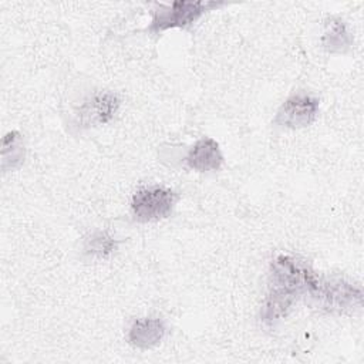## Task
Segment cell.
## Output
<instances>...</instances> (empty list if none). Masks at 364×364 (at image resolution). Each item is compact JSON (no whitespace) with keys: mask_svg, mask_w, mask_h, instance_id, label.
<instances>
[{"mask_svg":"<svg viewBox=\"0 0 364 364\" xmlns=\"http://www.w3.org/2000/svg\"><path fill=\"white\" fill-rule=\"evenodd\" d=\"M310 303L328 313H343L361 307L363 289L343 277H318L314 287L306 294Z\"/></svg>","mask_w":364,"mask_h":364,"instance_id":"6da1fadb","label":"cell"},{"mask_svg":"<svg viewBox=\"0 0 364 364\" xmlns=\"http://www.w3.org/2000/svg\"><path fill=\"white\" fill-rule=\"evenodd\" d=\"M215 1H171L154 3L149 33H162L169 28H185L198 21L205 13L222 7Z\"/></svg>","mask_w":364,"mask_h":364,"instance_id":"7a4b0ae2","label":"cell"},{"mask_svg":"<svg viewBox=\"0 0 364 364\" xmlns=\"http://www.w3.org/2000/svg\"><path fill=\"white\" fill-rule=\"evenodd\" d=\"M318 277L310 263L299 256L279 255L270 263V287L283 289L297 296H306Z\"/></svg>","mask_w":364,"mask_h":364,"instance_id":"3957f363","label":"cell"},{"mask_svg":"<svg viewBox=\"0 0 364 364\" xmlns=\"http://www.w3.org/2000/svg\"><path fill=\"white\" fill-rule=\"evenodd\" d=\"M178 202L171 188L151 185L138 189L131 198V213L136 222H156L168 218Z\"/></svg>","mask_w":364,"mask_h":364,"instance_id":"277c9868","label":"cell"},{"mask_svg":"<svg viewBox=\"0 0 364 364\" xmlns=\"http://www.w3.org/2000/svg\"><path fill=\"white\" fill-rule=\"evenodd\" d=\"M318 108L320 101L317 97L304 91L294 92L289 95L279 107L274 117V124L291 129L304 128L316 121Z\"/></svg>","mask_w":364,"mask_h":364,"instance_id":"5b68a950","label":"cell"},{"mask_svg":"<svg viewBox=\"0 0 364 364\" xmlns=\"http://www.w3.org/2000/svg\"><path fill=\"white\" fill-rule=\"evenodd\" d=\"M119 105L121 101L115 92H94L92 95L85 98L74 111V122L80 129L104 125L115 117Z\"/></svg>","mask_w":364,"mask_h":364,"instance_id":"8992f818","label":"cell"},{"mask_svg":"<svg viewBox=\"0 0 364 364\" xmlns=\"http://www.w3.org/2000/svg\"><path fill=\"white\" fill-rule=\"evenodd\" d=\"M223 154L219 144L209 136L198 139L186 152L185 164L196 172L218 171L223 164Z\"/></svg>","mask_w":364,"mask_h":364,"instance_id":"52a82bcc","label":"cell"},{"mask_svg":"<svg viewBox=\"0 0 364 364\" xmlns=\"http://www.w3.org/2000/svg\"><path fill=\"white\" fill-rule=\"evenodd\" d=\"M166 326L159 317H139L128 328V343L136 348H151L165 336Z\"/></svg>","mask_w":364,"mask_h":364,"instance_id":"ba28073f","label":"cell"},{"mask_svg":"<svg viewBox=\"0 0 364 364\" xmlns=\"http://www.w3.org/2000/svg\"><path fill=\"white\" fill-rule=\"evenodd\" d=\"M296 299H297V294L291 291L277 289V287H270L269 294L266 296L262 304V310H260L262 321L264 324L273 326L277 321L283 320L291 310V306L296 301Z\"/></svg>","mask_w":364,"mask_h":364,"instance_id":"9c48e42d","label":"cell"},{"mask_svg":"<svg viewBox=\"0 0 364 364\" xmlns=\"http://www.w3.org/2000/svg\"><path fill=\"white\" fill-rule=\"evenodd\" d=\"M353 38L346 23L338 17H328L324 23L321 44L328 53H344L351 47Z\"/></svg>","mask_w":364,"mask_h":364,"instance_id":"30bf717a","label":"cell"},{"mask_svg":"<svg viewBox=\"0 0 364 364\" xmlns=\"http://www.w3.org/2000/svg\"><path fill=\"white\" fill-rule=\"evenodd\" d=\"M24 161V144L18 131H10L1 141V169H16Z\"/></svg>","mask_w":364,"mask_h":364,"instance_id":"8fae6325","label":"cell"},{"mask_svg":"<svg viewBox=\"0 0 364 364\" xmlns=\"http://www.w3.org/2000/svg\"><path fill=\"white\" fill-rule=\"evenodd\" d=\"M118 247V240L112 237L109 233L98 230L90 235L88 239H85L84 250L85 253L95 256V257H107L112 252H115Z\"/></svg>","mask_w":364,"mask_h":364,"instance_id":"7c38bea8","label":"cell"}]
</instances>
